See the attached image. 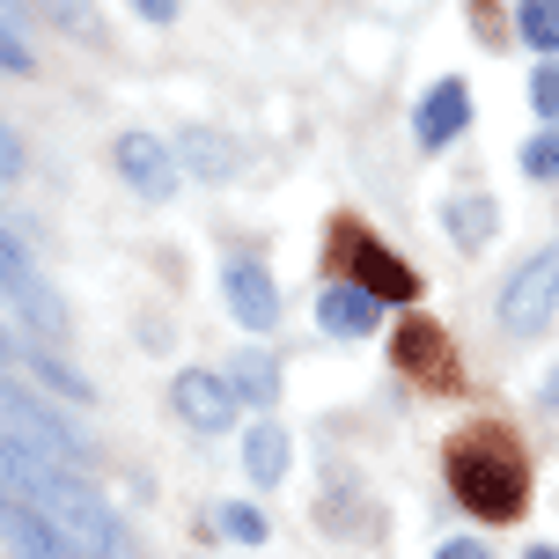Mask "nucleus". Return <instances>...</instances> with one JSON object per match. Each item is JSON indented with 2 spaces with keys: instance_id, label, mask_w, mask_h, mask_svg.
Wrapping results in <instances>:
<instances>
[{
  "instance_id": "obj_12",
  "label": "nucleus",
  "mask_w": 559,
  "mask_h": 559,
  "mask_svg": "<svg viewBox=\"0 0 559 559\" xmlns=\"http://www.w3.org/2000/svg\"><path fill=\"white\" fill-rule=\"evenodd\" d=\"M419 147H449V140L472 126V88L464 82H435L427 96H419Z\"/></svg>"
},
{
  "instance_id": "obj_9",
  "label": "nucleus",
  "mask_w": 559,
  "mask_h": 559,
  "mask_svg": "<svg viewBox=\"0 0 559 559\" xmlns=\"http://www.w3.org/2000/svg\"><path fill=\"white\" fill-rule=\"evenodd\" d=\"M317 324L332 338H368L376 324H383V302L368 295L361 280H332L324 295H317Z\"/></svg>"
},
{
  "instance_id": "obj_8",
  "label": "nucleus",
  "mask_w": 559,
  "mask_h": 559,
  "mask_svg": "<svg viewBox=\"0 0 559 559\" xmlns=\"http://www.w3.org/2000/svg\"><path fill=\"white\" fill-rule=\"evenodd\" d=\"M0 287H8V295H15V309H23V324L29 332H67V309H59V295L52 287H45V280H37V265H29L23 251L15 258H0Z\"/></svg>"
},
{
  "instance_id": "obj_15",
  "label": "nucleus",
  "mask_w": 559,
  "mask_h": 559,
  "mask_svg": "<svg viewBox=\"0 0 559 559\" xmlns=\"http://www.w3.org/2000/svg\"><path fill=\"white\" fill-rule=\"evenodd\" d=\"M228 391L243 397V405H273V397H280L273 354H236V361H228Z\"/></svg>"
},
{
  "instance_id": "obj_11",
  "label": "nucleus",
  "mask_w": 559,
  "mask_h": 559,
  "mask_svg": "<svg viewBox=\"0 0 559 559\" xmlns=\"http://www.w3.org/2000/svg\"><path fill=\"white\" fill-rule=\"evenodd\" d=\"M177 169L185 177H206V185H228L236 177V140L228 133H214V126H177Z\"/></svg>"
},
{
  "instance_id": "obj_24",
  "label": "nucleus",
  "mask_w": 559,
  "mask_h": 559,
  "mask_svg": "<svg viewBox=\"0 0 559 559\" xmlns=\"http://www.w3.org/2000/svg\"><path fill=\"white\" fill-rule=\"evenodd\" d=\"M140 15H147V23H177V8H185V0H133Z\"/></svg>"
},
{
  "instance_id": "obj_20",
  "label": "nucleus",
  "mask_w": 559,
  "mask_h": 559,
  "mask_svg": "<svg viewBox=\"0 0 559 559\" xmlns=\"http://www.w3.org/2000/svg\"><path fill=\"white\" fill-rule=\"evenodd\" d=\"M531 111H537V118H552V126H559V59L531 74Z\"/></svg>"
},
{
  "instance_id": "obj_22",
  "label": "nucleus",
  "mask_w": 559,
  "mask_h": 559,
  "mask_svg": "<svg viewBox=\"0 0 559 559\" xmlns=\"http://www.w3.org/2000/svg\"><path fill=\"white\" fill-rule=\"evenodd\" d=\"M0 67H8V74H29V67H37V59H29V45L8 23H0Z\"/></svg>"
},
{
  "instance_id": "obj_3",
  "label": "nucleus",
  "mask_w": 559,
  "mask_h": 559,
  "mask_svg": "<svg viewBox=\"0 0 559 559\" xmlns=\"http://www.w3.org/2000/svg\"><path fill=\"white\" fill-rule=\"evenodd\" d=\"M552 309H559V243H545V251H531L515 273H508V287H501V332L537 338L545 324H552Z\"/></svg>"
},
{
  "instance_id": "obj_23",
  "label": "nucleus",
  "mask_w": 559,
  "mask_h": 559,
  "mask_svg": "<svg viewBox=\"0 0 559 559\" xmlns=\"http://www.w3.org/2000/svg\"><path fill=\"white\" fill-rule=\"evenodd\" d=\"M23 163H29V155H23V140L0 126V185H8V177H23Z\"/></svg>"
},
{
  "instance_id": "obj_1",
  "label": "nucleus",
  "mask_w": 559,
  "mask_h": 559,
  "mask_svg": "<svg viewBox=\"0 0 559 559\" xmlns=\"http://www.w3.org/2000/svg\"><path fill=\"white\" fill-rule=\"evenodd\" d=\"M0 486L23 508H37L82 559H118V515H111V501L88 486V472L45 456V449L23 442V435H0Z\"/></svg>"
},
{
  "instance_id": "obj_16",
  "label": "nucleus",
  "mask_w": 559,
  "mask_h": 559,
  "mask_svg": "<svg viewBox=\"0 0 559 559\" xmlns=\"http://www.w3.org/2000/svg\"><path fill=\"white\" fill-rule=\"evenodd\" d=\"M243 472H251L258 486H273V478L287 472V435H280L273 419H258L251 435H243Z\"/></svg>"
},
{
  "instance_id": "obj_18",
  "label": "nucleus",
  "mask_w": 559,
  "mask_h": 559,
  "mask_svg": "<svg viewBox=\"0 0 559 559\" xmlns=\"http://www.w3.org/2000/svg\"><path fill=\"white\" fill-rule=\"evenodd\" d=\"M29 376H37L45 391L74 397V405H88V397H96V391H88V383H82V376H74V368H67V361H52V354H29Z\"/></svg>"
},
{
  "instance_id": "obj_13",
  "label": "nucleus",
  "mask_w": 559,
  "mask_h": 559,
  "mask_svg": "<svg viewBox=\"0 0 559 559\" xmlns=\"http://www.w3.org/2000/svg\"><path fill=\"white\" fill-rule=\"evenodd\" d=\"M493 228H501V214H493V199H486V192L449 199V236H456L464 251H478V243H493Z\"/></svg>"
},
{
  "instance_id": "obj_5",
  "label": "nucleus",
  "mask_w": 559,
  "mask_h": 559,
  "mask_svg": "<svg viewBox=\"0 0 559 559\" xmlns=\"http://www.w3.org/2000/svg\"><path fill=\"white\" fill-rule=\"evenodd\" d=\"M111 163H118V177L133 185L140 199H177V147H169L163 133H140V126H126V133L111 140Z\"/></svg>"
},
{
  "instance_id": "obj_26",
  "label": "nucleus",
  "mask_w": 559,
  "mask_h": 559,
  "mask_svg": "<svg viewBox=\"0 0 559 559\" xmlns=\"http://www.w3.org/2000/svg\"><path fill=\"white\" fill-rule=\"evenodd\" d=\"M8 354H15V338H8V324H0V361H8Z\"/></svg>"
},
{
  "instance_id": "obj_19",
  "label": "nucleus",
  "mask_w": 559,
  "mask_h": 559,
  "mask_svg": "<svg viewBox=\"0 0 559 559\" xmlns=\"http://www.w3.org/2000/svg\"><path fill=\"white\" fill-rule=\"evenodd\" d=\"M523 177H559V126L523 140Z\"/></svg>"
},
{
  "instance_id": "obj_25",
  "label": "nucleus",
  "mask_w": 559,
  "mask_h": 559,
  "mask_svg": "<svg viewBox=\"0 0 559 559\" xmlns=\"http://www.w3.org/2000/svg\"><path fill=\"white\" fill-rule=\"evenodd\" d=\"M435 559H493V552H486V545H472V537H456V545H442Z\"/></svg>"
},
{
  "instance_id": "obj_17",
  "label": "nucleus",
  "mask_w": 559,
  "mask_h": 559,
  "mask_svg": "<svg viewBox=\"0 0 559 559\" xmlns=\"http://www.w3.org/2000/svg\"><path fill=\"white\" fill-rule=\"evenodd\" d=\"M515 37L531 52H559V0H523L515 8Z\"/></svg>"
},
{
  "instance_id": "obj_27",
  "label": "nucleus",
  "mask_w": 559,
  "mask_h": 559,
  "mask_svg": "<svg viewBox=\"0 0 559 559\" xmlns=\"http://www.w3.org/2000/svg\"><path fill=\"white\" fill-rule=\"evenodd\" d=\"M531 559H559V552H552V545H531Z\"/></svg>"
},
{
  "instance_id": "obj_6",
  "label": "nucleus",
  "mask_w": 559,
  "mask_h": 559,
  "mask_svg": "<svg viewBox=\"0 0 559 559\" xmlns=\"http://www.w3.org/2000/svg\"><path fill=\"white\" fill-rule=\"evenodd\" d=\"M169 405H177V419H185V427H199V435H228L243 397L228 391V376H214V368H177Z\"/></svg>"
},
{
  "instance_id": "obj_4",
  "label": "nucleus",
  "mask_w": 559,
  "mask_h": 559,
  "mask_svg": "<svg viewBox=\"0 0 559 559\" xmlns=\"http://www.w3.org/2000/svg\"><path fill=\"white\" fill-rule=\"evenodd\" d=\"M0 435H23V442H37L45 456H59V464H74V472H88V442L67 427V419L52 413V405H37L29 391H15L8 376H0Z\"/></svg>"
},
{
  "instance_id": "obj_21",
  "label": "nucleus",
  "mask_w": 559,
  "mask_h": 559,
  "mask_svg": "<svg viewBox=\"0 0 559 559\" xmlns=\"http://www.w3.org/2000/svg\"><path fill=\"white\" fill-rule=\"evenodd\" d=\"M222 531L243 537V545H258V537H265V515H258V508H243V501H228L222 508Z\"/></svg>"
},
{
  "instance_id": "obj_7",
  "label": "nucleus",
  "mask_w": 559,
  "mask_h": 559,
  "mask_svg": "<svg viewBox=\"0 0 559 559\" xmlns=\"http://www.w3.org/2000/svg\"><path fill=\"white\" fill-rule=\"evenodd\" d=\"M222 302H228V317H236L243 332H273L280 324V287H273V273H265L258 258H228L222 265Z\"/></svg>"
},
{
  "instance_id": "obj_10",
  "label": "nucleus",
  "mask_w": 559,
  "mask_h": 559,
  "mask_svg": "<svg viewBox=\"0 0 559 559\" xmlns=\"http://www.w3.org/2000/svg\"><path fill=\"white\" fill-rule=\"evenodd\" d=\"M346 258H354V280H361L376 302H413V295H419V273H413V265H397L376 236H354V251H346Z\"/></svg>"
},
{
  "instance_id": "obj_14",
  "label": "nucleus",
  "mask_w": 559,
  "mask_h": 559,
  "mask_svg": "<svg viewBox=\"0 0 559 559\" xmlns=\"http://www.w3.org/2000/svg\"><path fill=\"white\" fill-rule=\"evenodd\" d=\"M397 361L413 368V376H435V383H442V376H449L442 332H435V324H405V332H397Z\"/></svg>"
},
{
  "instance_id": "obj_2",
  "label": "nucleus",
  "mask_w": 559,
  "mask_h": 559,
  "mask_svg": "<svg viewBox=\"0 0 559 559\" xmlns=\"http://www.w3.org/2000/svg\"><path fill=\"white\" fill-rule=\"evenodd\" d=\"M449 486H456V501L472 508V515L508 523V515L523 508L531 472H523V456H515V442H508V435L478 427V435H464V442L449 449Z\"/></svg>"
}]
</instances>
